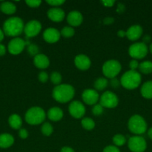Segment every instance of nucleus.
<instances>
[{
  "label": "nucleus",
  "mask_w": 152,
  "mask_h": 152,
  "mask_svg": "<svg viewBox=\"0 0 152 152\" xmlns=\"http://www.w3.org/2000/svg\"><path fill=\"white\" fill-rule=\"evenodd\" d=\"M24 22L21 18L13 16L7 19L3 24V32L7 37H16L24 31Z\"/></svg>",
  "instance_id": "nucleus-1"
},
{
  "label": "nucleus",
  "mask_w": 152,
  "mask_h": 152,
  "mask_svg": "<svg viewBox=\"0 0 152 152\" xmlns=\"http://www.w3.org/2000/svg\"><path fill=\"white\" fill-rule=\"evenodd\" d=\"M75 96V88L68 84H61L56 86L52 91V97L60 103H66L73 99Z\"/></svg>",
  "instance_id": "nucleus-2"
},
{
  "label": "nucleus",
  "mask_w": 152,
  "mask_h": 152,
  "mask_svg": "<svg viewBox=\"0 0 152 152\" xmlns=\"http://www.w3.org/2000/svg\"><path fill=\"white\" fill-rule=\"evenodd\" d=\"M142 77L139 72L137 71H126L120 79V84L128 90L137 88L141 84Z\"/></svg>",
  "instance_id": "nucleus-3"
},
{
  "label": "nucleus",
  "mask_w": 152,
  "mask_h": 152,
  "mask_svg": "<svg viewBox=\"0 0 152 152\" xmlns=\"http://www.w3.org/2000/svg\"><path fill=\"white\" fill-rule=\"evenodd\" d=\"M46 114L44 110L39 106L30 108L25 114V120L27 123L31 126L40 125L44 122Z\"/></svg>",
  "instance_id": "nucleus-4"
},
{
  "label": "nucleus",
  "mask_w": 152,
  "mask_h": 152,
  "mask_svg": "<svg viewBox=\"0 0 152 152\" xmlns=\"http://www.w3.org/2000/svg\"><path fill=\"white\" fill-rule=\"evenodd\" d=\"M147 126L145 120L138 114L133 115L128 122V128L129 131L137 136H140L145 133Z\"/></svg>",
  "instance_id": "nucleus-5"
},
{
  "label": "nucleus",
  "mask_w": 152,
  "mask_h": 152,
  "mask_svg": "<svg viewBox=\"0 0 152 152\" xmlns=\"http://www.w3.org/2000/svg\"><path fill=\"white\" fill-rule=\"evenodd\" d=\"M122 65L120 62L116 59H110L103 64L102 72L104 77L109 79L116 78V76L120 73Z\"/></svg>",
  "instance_id": "nucleus-6"
},
{
  "label": "nucleus",
  "mask_w": 152,
  "mask_h": 152,
  "mask_svg": "<svg viewBox=\"0 0 152 152\" xmlns=\"http://www.w3.org/2000/svg\"><path fill=\"white\" fill-rule=\"evenodd\" d=\"M148 52V48L144 42H135L128 48V53L134 59H142L145 57Z\"/></svg>",
  "instance_id": "nucleus-7"
},
{
  "label": "nucleus",
  "mask_w": 152,
  "mask_h": 152,
  "mask_svg": "<svg viewBox=\"0 0 152 152\" xmlns=\"http://www.w3.org/2000/svg\"><path fill=\"white\" fill-rule=\"evenodd\" d=\"M128 146L132 152H144L147 148V142L143 137L135 135L129 138Z\"/></svg>",
  "instance_id": "nucleus-8"
},
{
  "label": "nucleus",
  "mask_w": 152,
  "mask_h": 152,
  "mask_svg": "<svg viewBox=\"0 0 152 152\" xmlns=\"http://www.w3.org/2000/svg\"><path fill=\"white\" fill-rule=\"evenodd\" d=\"M100 105L103 108H114L119 104V98L116 94L110 91L104 92L100 96Z\"/></svg>",
  "instance_id": "nucleus-9"
},
{
  "label": "nucleus",
  "mask_w": 152,
  "mask_h": 152,
  "mask_svg": "<svg viewBox=\"0 0 152 152\" xmlns=\"http://www.w3.org/2000/svg\"><path fill=\"white\" fill-rule=\"evenodd\" d=\"M27 46V42L19 37H15L10 40L7 45V50L12 55H18L22 52Z\"/></svg>",
  "instance_id": "nucleus-10"
},
{
  "label": "nucleus",
  "mask_w": 152,
  "mask_h": 152,
  "mask_svg": "<svg viewBox=\"0 0 152 152\" xmlns=\"http://www.w3.org/2000/svg\"><path fill=\"white\" fill-rule=\"evenodd\" d=\"M68 110L70 115L75 119L82 118L86 113L85 106L78 100H74L70 102Z\"/></svg>",
  "instance_id": "nucleus-11"
},
{
  "label": "nucleus",
  "mask_w": 152,
  "mask_h": 152,
  "mask_svg": "<svg viewBox=\"0 0 152 152\" xmlns=\"http://www.w3.org/2000/svg\"><path fill=\"white\" fill-rule=\"evenodd\" d=\"M42 30V25L39 21L31 20L27 22L24 26V31L25 36L28 38L34 37L38 35Z\"/></svg>",
  "instance_id": "nucleus-12"
},
{
  "label": "nucleus",
  "mask_w": 152,
  "mask_h": 152,
  "mask_svg": "<svg viewBox=\"0 0 152 152\" xmlns=\"http://www.w3.org/2000/svg\"><path fill=\"white\" fill-rule=\"evenodd\" d=\"M81 97L83 102L89 105H95L100 99L98 91L95 89L92 88L85 89L82 93Z\"/></svg>",
  "instance_id": "nucleus-13"
},
{
  "label": "nucleus",
  "mask_w": 152,
  "mask_h": 152,
  "mask_svg": "<svg viewBox=\"0 0 152 152\" xmlns=\"http://www.w3.org/2000/svg\"><path fill=\"white\" fill-rule=\"evenodd\" d=\"M61 32L55 28H49L44 31L43 34V39L48 43H56L61 38Z\"/></svg>",
  "instance_id": "nucleus-14"
},
{
  "label": "nucleus",
  "mask_w": 152,
  "mask_h": 152,
  "mask_svg": "<svg viewBox=\"0 0 152 152\" xmlns=\"http://www.w3.org/2000/svg\"><path fill=\"white\" fill-rule=\"evenodd\" d=\"M74 63L76 68L81 71L88 70L91 66V60L86 55L78 54L75 57Z\"/></svg>",
  "instance_id": "nucleus-15"
},
{
  "label": "nucleus",
  "mask_w": 152,
  "mask_h": 152,
  "mask_svg": "<svg viewBox=\"0 0 152 152\" xmlns=\"http://www.w3.org/2000/svg\"><path fill=\"white\" fill-rule=\"evenodd\" d=\"M66 20L71 27L80 26L83 22V16L77 10H72L67 15Z\"/></svg>",
  "instance_id": "nucleus-16"
},
{
  "label": "nucleus",
  "mask_w": 152,
  "mask_h": 152,
  "mask_svg": "<svg viewBox=\"0 0 152 152\" xmlns=\"http://www.w3.org/2000/svg\"><path fill=\"white\" fill-rule=\"evenodd\" d=\"M143 29L140 25H134L128 28L126 31V37L131 41H137L142 37Z\"/></svg>",
  "instance_id": "nucleus-17"
},
{
  "label": "nucleus",
  "mask_w": 152,
  "mask_h": 152,
  "mask_svg": "<svg viewBox=\"0 0 152 152\" xmlns=\"http://www.w3.org/2000/svg\"><path fill=\"white\" fill-rule=\"evenodd\" d=\"M47 16L52 22H60L65 18V12L60 7H52L48 10Z\"/></svg>",
  "instance_id": "nucleus-18"
},
{
  "label": "nucleus",
  "mask_w": 152,
  "mask_h": 152,
  "mask_svg": "<svg viewBox=\"0 0 152 152\" xmlns=\"http://www.w3.org/2000/svg\"><path fill=\"white\" fill-rule=\"evenodd\" d=\"M34 64L39 69H46L50 65V61L45 54L38 53L34 57Z\"/></svg>",
  "instance_id": "nucleus-19"
},
{
  "label": "nucleus",
  "mask_w": 152,
  "mask_h": 152,
  "mask_svg": "<svg viewBox=\"0 0 152 152\" xmlns=\"http://www.w3.org/2000/svg\"><path fill=\"white\" fill-rule=\"evenodd\" d=\"M47 117L50 120L53 122L60 121L63 117V112L62 109L58 107L55 106L51 108L47 112Z\"/></svg>",
  "instance_id": "nucleus-20"
},
{
  "label": "nucleus",
  "mask_w": 152,
  "mask_h": 152,
  "mask_svg": "<svg viewBox=\"0 0 152 152\" xmlns=\"http://www.w3.org/2000/svg\"><path fill=\"white\" fill-rule=\"evenodd\" d=\"M14 142V138L11 134L7 133L0 134V148H7L12 146Z\"/></svg>",
  "instance_id": "nucleus-21"
},
{
  "label": "nucleus",
  "mask_w": 152,
  "mask_h": 152,
  "mask_svg": "<svg viewBox=\"0 0 152 152\" xmlns=\"http://www.w3.org/2000/svg\"><path fill=\"white\" fill-rule=\"evenodd\" d=\"M142 97L145 99H152V81H147L143 83L140 89Z\"/></svg>",
  "instance_id": "nucleus-22"
},
{
  "label": "nucleus",
  "mask_w": 152,
  "mask_h": 152,
  "mask_svg": "<svg viewBox=\"0 0 152 152\" xmlns=\"http://www.w3.org/2000/svg\"><path fill=\"white\" fill-rule=\"evenodd\" d=\"M8 123L9 126L13 129H20L21 127H22V118L19 115L16 114H11V115L8 118Z\"/></svg>",
  "instance_id": "nucleus-23"
},
{
  "label": "nucleus",
  "mask_w": 152,
  "mask_h": 152,
  "mask_svg": "<svg viewBox=\"0 0 152 152\" xmlns=\"http://www.w3.org/2000/svg\"><path fill=\"white\" fill-rule=\"evenodd\" d=\"M0 9L4 14L12 15L16 12V6L10 1H4L0 4Z\"/></svg>",
  "instance_id": "nucleus-24"
},
{
  "label": "nucleus",
  "mask_w": 152,
  "mask_h": 152,
  "mask_svg": "<svg viewBox=\"0 0 152 152\" xmlns=\"http://www.w3.org/2000/svg\"><path fill=\"white\" fill-rule=\"evenodd\" d=\"M140 73L144 74H149L152 73V62L144 61L139 65L138 68Z\"/></svg>",
  "instance_id": "nucleus-25"
},
{
  "label": "nucleus",
  "mask_w": 152,
  "mask_h": 152,
  "mask_svg": "<svg viewBox=\"0 0 152 152\" xmlns=\"http://www.w3.org/2000/svg\"><path fill=\"white\" fill-rule=\"evenodd\" d=\"M107 86H108V80L104 77H99L94 83V88L97 91L104 90Z\"/></svg>",
  "instance_id": "nucleus-26"
},
{
  "label": "nucleus",
  "mask_w": 152,
  "mask_h": 152,
  "mask_svg": "<svg viewBox=\"0 0 152 152\" xmlns=\"http://www.w3.org/2000/svg\"><path fill=\"white\" fill-rule=\"evenodd\" d=\"M81 126L84 129L87 131L92 130L95 128V123L92 118L89 117H85L81 120Z\"/></svg>",
  "instance_id": "nucleus-27"
},
{
  "label": "nucleus",
  "mask_w": 152,
  "mask_h": 152,
  "mask_svg": "<svg viewBox=\"0 0 152 152\" xmlns=\"http://www.w3.org/2000/svg\"><path fill=\"white\" fill-rule=\"evenodd\" d=\"M113 142L116 147L122 146L126 143V138L121 134H117L113 137Z\"/></svg>",
  "instance_id": "nucleus-28"
},
{
  "label": "nucleus",
  "mask_w": 152,
  "mask_h": 152,
  "mask_svg": "<svg viewBox=\"0 0 152 152\" xmlns=\"http://www.w3.org/2000/svg\"><path fill=\"white\" fill-rule=\"evenodd\" d=\"M75 34V30L71 26H65L61 29V35L65 38L72 37Z\"/></svg>",
  "instance_id": "nucleus-29"
},
{
  "label": "nucleus",
  "mask_w": 152,
  "mask_h": 152,
  "mask_svg": "<svg viewBox=\"0 0 152 152\" xmlns=\"http://www.w3.org/2000/svg\"><path fill=\"white\" fill-rule=\"evenodd\" d=\"M51 82L53 83L55 86H58V85H61V82H62V76L58 71H54L51 74L50 77H49Z\"/></svg>",
  "instance_id": "nucleus-30"
},
{
  "label": "nucleus",
  "mask_w": 152,
  "mask_h": 152,
  "mask_svg": "<svg viewBox=\"0 0 152 152\" xmlns=\"http://www.w3.org/2000/svg\"><path fill=\"white\" fill-rule=\"evenodd\" d=\"M41 132L45 136H50L53 133V127L49 123H44L41 126Z\"/></svg>",
  "instance_id": "nucleus-31"
},
{
  "label": "nucleus",
  "mask_w": 152,
  "mask_h": 152,
  "mask_svg": "<svg viewBox=\"0 0 152 152\" xmlns=\"http://www.w3.org/2000/svg\"><path fill=\"white\" fill-rule=\"evenodd\" d=\"M27 50H28V53H29L31 56H36L39 53V48L38 46L35 44H31V43H29L28 45V47H27Z\"/></svg>",
  "instance_id": "nucleus-32"
},
{
  "label": "nucleus",
  "mask_w": 152,
  "mask_h": 152,
  "mask_svg": "<svg viewBox=\"0 0 152 152\" xmlns=\"http://www.w3.org/2000/svg\"><path fill=\"white\" fill-rule=\"evenodd\" d=\"M104 112V108L99 104H95L92 108V113L95 116L101 115Z\"/></svg>",
  "instance_id": "nucleus-33"
},
{
  "label": "nucleus",
  "mask_w": 152,
  "mask_h": 152,
  "mask_svg": "<svg viewBox=\"0 0 152 152\" xmlns=\"http://www.w3.org/2000/svg\"><path fill=\"white\" fill-rule=\"evenodd\" d=\"M25 3L28 7L35 8V7H38L41 4L42 1L40 0H27L25 1Z\"/></svg>",
  "instance_id": "nucleus-34"
},
{
  "label": "nucleus",
  "mask_w": 152,
  "mask_h": 152,
  "mask_svg": "<svg viewBox=\"0 0 152 152\" xmlns=\"http://www.w3.org/2000/svg\"><path fill=\"white\" fill-rule=\"evenodd\" d=\"M49 79V77L46 72H45V71H41V72L39 73L38 80L40 82H41V83H45L48 81Z\"/></svg>",
  "instance_id": "nucleus-35"
},
{
  "label": "nucleus",
  "mask_w": 152,
  "mask_h": 152,
  "mask_svg": "<svg viewBox=\"0 0 152 152\" xmlns=\"http://www.w3.org/2000/svg\"><path fill=\"white\" fill-rule=\"evenodd\" d=\"M46 2L51 6H54V7H58V6L61 5L65 3L64 0H47Z\"/></svg>",
  "instance_id": "nucleus-36"
},
{
  "label": "nucleus",
  "mask_w": 152,
  "mask_h": 152,
  "mask_svg": "<svg viewBox=\"0 0 152 152\" xmlns=\"http://www.w3.org/2000/svg\"><path fill=\"white\" fill-rule=\"evenodd\" d=\"M139 63L137 59H132L129 62L130 70L131 71H137V68H139Z\"/></svg>",
  "instance_id": "nucleus-37"
},
{
  "label": "nucleus",
  "mask_w": 152,
  "mask_h": 152,
  "mask_svg": "<svg viewBox=\"0 0 152 152\" xmlns=\"http://www.w3.org/2000/svg\"><path fill=\"white\" fill-rule=\"evenodd\" d=\"M103 152H120V150L116 145H107L103 149Z\"/></svg>",
  "instance_id": "nucleus-38"
},
{
  "label": "nucleus",
  "mask_w": 152,
  "mask_h": 152,
  "mask_svg": "<svg viewBox=\"0 0 152 152\" xmlns=\"http://www.w3.org/2000/svg\"><path fill=\"white\" fill-rule=\"evenodd\" d=\"M19 136L21 139L25 140L28 137V132L25 129H20L19 131Z\"/></svg>",
  "instance_id": "nucleus-39"
},
{
  "label": "nucleus",
  "mask_w": 152,
  "mask_h": 152,
  "mask_svg": "<svg viewBox=\"0 0 152 152\" xmlns=\"http://www.w3.org/2000/svg\"><path fill=\"white\" fill-rule=\"evenodd\" d=\"M115 2H116V1H115L114 0H103V1H101V3H102L103 5L107 7H113V6L114 5Z\"/></svg>",
  "instance_id": "nucleus-40"
},
{
  "label": "nucleus",
  "mask_w": 152,
  "mask_h": 152,
  "mask_svg": "<svg viewBox=\"0 0 152 152\" xmlns=\"http://www.w3.org/2000/svg\"><path fill=\"white\" fill-rule=\"evenodd\" d=\"M110 85H111L112 87L116 88H118L119 86V85H120V81H119V80H118L116 78L111 79V81H110Z\"/></svg>",
  "instance_id": "nucleus-41"
},
{
  "label": "nucleus",
  "mask_w": 152,
  "mask_h": 152,
  "mask_svg": "<svg viewBox=\"0 0 152 152\" xmlns=\"http://www.w3.org/2000/svg\"><path fill=\"white\" fill-rule=\"evenodd\" d=\"M114 22V19L113 17H106L104 19V23L105 25H110V24H113Z\"/></svg>",
  "instance_id": "nucleus-42"
},
{
  "label": "nucleus",
  "mask_w": 152,
  "mask_h": 152,
  "mask_svg": "<svg viewBox=\"0 0 152 152\" xmlns=\"http://www.w3.org/2000/svg\"><path fill=\"white\" fill-rule=\"evenodd\" d=\"M61 152H75L72 148L69 146H64L61 149Z\"/></svg>",
  "instance_id": "nucleus-43"
},
{
  "label": "nucleus",
  "mask_w": 152,
  "mask_h": 152,
  "mask_svg": "<svg viewBox=\"0 0 152 152\" xmlns=\"http://www.w3.org/2000/svg\"><path fill=\"white\" fill-rule=\"evenodd\" d=\"M6 53V47L4 45L0 43V56H4Z\"/></svg>",
  "instance_id": "nucleus-44"
},
{
  "label": "nucleus",
  "mask_w": 152,
  "mask_h": 152,
  "mask_svg": "<svg viewBox=\"0 0 152 152\" xmlns=\"http://www.w3.org/2000/svg\"><path fill=\"white\" fill-rule=\"evenodd\" d=\"M151 39V38L150 36L145 35V36H144V37H143V39H142V40H143L142 42H144L145 44H146V43L150 42Z\"/></svg>",
  "instance_id": "nucleus-45"
},
{
  "label": "nucleus",
  "mask_w": 152,
  "mask_h": 152,
  "mask_svg": "<svg viewBox=\"0 0 152 152\" xmlns=\"http://www.w3.org/2000/svg\"><path fill=\"white\" fill-rule=\"evenodd\" d=\"M117 35L119 37H121V38L126 37V31H124L123 30H120V31H119L117 32Z\"/></svg>",
  "instance_id": "nucleus-46"
},
{
  "label": "nucleus",
  "mask_w": 152,
  "mask_h": 152,
  "mask_svg": "<svg viewBox=\"0 0 152 152\" xmlns=\"http://www.w3.org/2000/svg\"><path fill=\"white\" fill-rule=\"evenodd\" d=\"M4 32H3L2 30L0 28V43H1V42L2 41L3 39H4Z\"/></svg>",
  "instance_id": "nucleus-47"
},
{
  "label": "nucleus",
  "mask_w": 152,
  "mask_h": 152,
  "mask_svg": "<svg viewBox=\"0 0 152 152\" xmlns=\"http://www.w3.org/2000/svg\"><path fill=\"white\" fill-rule=\"evenodd\" d=\"M148 136L151 140H152V127L148 130Z\"/></svg>",
  "instance_id": "nucleus-48"
},
{
  "label": "nucleus",
  "mask_w": 152,
  "mask_h": 152,
  "mask_svg": "<svg viewBox=\"0 0 152 152\" xmlns=\"http://www.w3.org/2000/svg\"><path fill=\"white\" fill-rule=\"evenodd\" d=\"M148 49H149V50H150L151 53L152 54V43H151V45H150V46H149Z\"/></svg>",
  "instance_id": "nucleus-49"
}]
</instances>
